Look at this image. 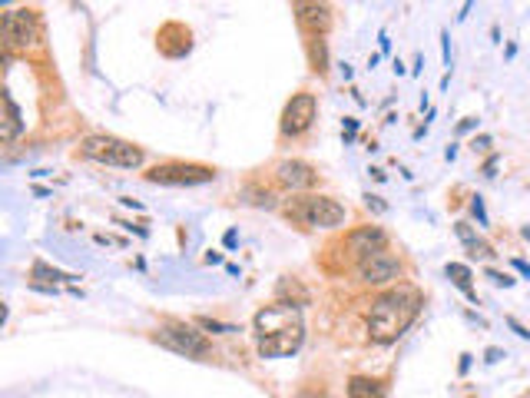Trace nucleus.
Returning <instances> with one entry per match:
<instances>
[{
	"mask_svg": "<svg viewBox=\"0 0 530 398\" xmlns=\"http://www.w3.org/2000/svg\"><path fill=\"white\" fill-rule=\"evenodd\" d=\"M500 359H504V348H497V345H491V348L484 352V362H487V365H494V362H500Z\"/></svg>",
	"mask_w": 530,
	"mask_h": 398,
	"instance_id": "obj_25",
	"label": "nucleus"
},
{
	"mask_svg": "<svg viewBox=\"0 0 530 398\" xmlns=\"http://www.w3.org/2000/svg\"><path fill=\"white\" fill-rule=\"evenodd\" d=\"M471 213H474V219H477V226H487V222H491V219H487V209H484V199H480V196L471 199Z\"/></svg>",
	"mask_w": 530,
	"mask_h": 398,
	"instance_id": "obj_21",
	"label": "nucleus"
},
{
	"mask_svg": "<svg viewBox=\"0 0 530 398\" xmlns=\"http://www.w3.org/2000/svg\"><path fill=\"white\" fill-rule=\"evenodd\" d=\"M507 325H511V329L517 332L520 339H530V329H527V325H520V322H517V319H514V316H507Z\"/></svg>",
	"mask_w": 530,
	"mask_h": 398,
	"instance_id": "obj_27",
	"label": "nucleus"
},
{
	"mask_svg": "<svg viewBox=\"0 0 530 398\" xmlns=\"http://www.w3.org/2000/svg\"><path fill=\"white\" fill-rule=\"evenodd\" d=\"M116 226H123V229H126V233H136V236H143V239H146V236H149V229H139V226H132V222H123V219H116Z\"/></svg>",
	"mask_w": 530,
	"mask_h": 398,
	"instance_id": "obj_28",
	"label": "nucleus"
},
{
	"mask_svg": "<svg viewBox=\"0 0 530 398\" xmlns=\"http://www.w3.org/2000/svg\"><path fill=\"white\" fill-rule=\"evenodd\" d=\"M444 276H448L451 282H454L457 289H461L464 296L477 305V292H474V285H471V269H467L464 262H448V265H444Z\"/></svg>",
	"mask_w": 530,
	"mask_h": 398,
	"instance_id": "obj_15",
	"label": "nucleus"
},
{
	"mask_svg": "<svg viewBox=\"0 0 530 398\" xmlns=\"http://www.w3.org/2000/svg\"><path fill=\"white\" fill-rule=\"evenodd\" d=\"M398 272H401V262H398L391 253H385V249H381V253H371L358 265L361 282H368V285H385V282H391V279H398Z\"/></svg>",
	"mask_w": 530,
	"mask_h": 398,
	"instance_id": "obj_10",
	"label": "nucleus"
},
{
	"mask_svg": "<svg viewBox=\"0 0 530 398\" xmlns=\"http://www.w3.org/2000/svg\"><path fill=\"white\" fill-rule=\"evenodd\" d=\"M378 40H381V53H391V37H388V30H381Z\"/></svg>",
	"mask_w": 530,
	"mask_h": 398,
	"instance_id": "obj_30",
	"label": "nucleus"
},
{
	"mask_svg": "<svg viewBox=\"0 0 530 398\" xmlns=\"http://www.w3.org/2000/svg\"><path fill=\"white\" fill-rule=\"evenodd\" d=\"M504 57H507V60H514V57H517V44H507V50H504Z\"/></svg>",
	"mask_w": 530,
	"mask_h": 398,
	"instance_id": "obj_37",
	"label": "nucleus"
},
{
	"mask_svg": "<svg viewBox=\"0 0 530 398\" xmlns=\"http://www.w3.org/2000/svg\"><path fill=\"white\" fill-rule=\"evenodd\" d=\"M471 359H474V355H467V352H464V355H461V375H464V372H467V368H471Z\"/></svg>",
	"mask_w": 530,
	"mask_h": 398,
	"instance_id": "obj_36",
	"label": "nucleus"
},
{
	"mask_svg": "<svg viewBox=\"0 0 530 398\" xmlns=\"http://www.w3.org/2000/svg\"><path fill=\"white\" fill-rule=\"evenodd\" d=\"M511 265H514V269H517L524 279H530V262H524V259H511Z\"/></svg>",
	"mask_w": 530,
	"mask_h": 398,
	"instance_id": "obj_29",
	"label": "nucleus"
},
{
	"mask_svg": "<svg viewBox=\"0 0 530 398\" xmlns=\"http://www.w3.org/2000/svg\"><path fill=\"white\" fill-rule=\"evenodd\" d=\"M454 233H457V239L464 242V249H467V256H471V259H491V256H494V249L487 246L484 239H477V233H474L471 222H457Z\"/></svg>",
	"mask_w": 530,
	"mask_h": 398,
	"instance_id": "obj_13",
	"label": "nucleus"
},
{
	"mask_svg": "<svg viewBox=\"0 0 530 398\" xmlns=\"http://www.w3.org/2000/svg\"><path fill=\"white\" fill-rule=\"evenodd\" d=\"M289 219L302 226H318V229H335L345 222V206L332 196H298L289 209Z\"/></svg>",
	"mask_w": 530,
	"mask_h": 398,
	"instance_id": "obj_4",
	"label": "nucleus"
},
{
	"mask_svg": "<svg viewBox=\"0 0 530 398\" xmlns=\"http://www.w3.org/2000/svg\"><path fill=\"white\" fill-rule=\"evenodd\" d=\"M4 133H0V139H4V146H10L13 139H17V133L24 130V120H20V107L13 103L10 93H4Z\"/></svg>",
	"mask_w": 530,
	"mask_h": 398,
	"instance_id": "obj_14",
	"label": "nucleus"
},
{
	"mask_svg": "<svg viewBox=\"0 0 530 398\" xmlns=\"http://www.w3.org/2000/svg\"><path fill=\"white\" fill-rule=\"evenodd\" d=\"M295 20L305 33L325 37L332 27V7L328 0H295Z\"/></svg>",
	"mask_w": 530,
	"mask_h": 398,
	"instance_id": "obj_9",
	"label": "nucleus"
},
{
	"mask_svg": "<svg viewBox=\"0 0 530 398\" xmlns=\"http://www.w3.org/2000/svg\"><path fill=\"white\" fill-rule=\"evenodd\" d=\"M255 329V348L262 359H282V355H295L305 342V322L298 305L292 302H272L255 312L252 319Z\"/></svg>",
	"mask_w": 530,
	"mask_h": 398,
	"instance_id": "obj_1",
	"label": "nucleus"
},
{
	"mask_svg": "<svg viewBox=\"0 0 530 398\" xmlns=\"http://www.w3.org/2000/svg\"><path fill=\"white\" fill-rule=\"evenodd\" d=\"M365 202H368V209H374V213H388V202H381V196H371V193H368Z\"/></svg>",
	"mask_w": 530,
	"mask_h": 398,
	"instance_id": "obj_23",
	"label": "nucleus"
},
{
	"mask_svg": "<svg viewBox=\"0 0 530 398\" xmlns=\"http://www.w3.org/2000/svg\"><path fill=\"white\" fill-rule=\"evenodd\" d=\"M421 312V292L411 285H398V289L385 292L371 302V316H368V332L374 342L388 345L398 335L408 332V325L417 319Z\"/></svg>",
	"mask_w": 530,
	"mask_h": 398,
	"instance_id": "obj_2",
	"label": "nucleus"
},
{
	"mask_svg": "<svg viewBox=\"0 0 530 398\" xmlns=\"http://www.w3.org/2000/svg\"><path fill=\"white\" fill-rule=\"evenodd\" d=\"M80 153L93 163L103 166H120V170H136L143 166V150L136 143H126L120 136H106V133H93L80 143Z\"/></svg>",
	"mask_w": 530,
	"mask_h": 398,
	"instance_id": "obj_3",
	"label": "nucleus"
},
{
	"mask_svg": "<svg viewBox=\"0 0 530 398\" xmlns=\"http://www.w3.org/2000/svg\"><path fill=\"white\" fill-rule=\"evenodd\" d=\"M312 64H315L318 73L328 70V50H325V40H312Z\"/></svg>",
	"mask_w": 530,
	"mask_h": 398,
	"instance_id": "obj_18",
	"label": "nucleus"
},
{
	"mask_svg": "<svg viewBox=\"0 0 530 398\" xmlns=\"http://www.w3.org/2000/svg\"><path fill=\"white\" fill-rule=\"evenodd\" d=\"M494 170H497V156H491V159L484 163V176H497Z\"/></svg>",
	"mask_w": 530,
	"mask_h": 398,
	"instance_id": "obj_31",
	"label": "nucleus"
},
{
	"mask_svg": "<svg viewBox=\"0 0 530 398\" xmlns=\"http://www.w3.org/2000/svg\"><path fill=\"white\" fill-rule=\"evenodd\" d=\"M348 398H385V385L365 375H355L348 379Z\"/></svg>",
	"mask_w": 530,
	"mask_h": 398,
	"instance_id": "obj_16",
	"label": "nucleus"
},
{
	"mask_svg": "<svg viewBox=\"0 0 530 398\" xmlns=\"http://www.w3.org/2000/svg\"><path fill=\"white\" fill-rule=\"evenodd\" d=\"M345 133H358V120L355 116H345Z\"/></svg>",
	"mask_w": 530,
	"mask_h": 398,
	"instance_id": "obj_33",
	"label": "nucleus"
},
{
	"mask_svg": "<svg viewBox=\"0 0 530 398\" xmlns=\"http://www.w3.org/2000/svg\"><path fill=\"white\" fill-rule=\"evenodd\" d=\"M441 57H444V67H451V33L441 30Z\"/></svg>",
	"mask_w": 530,
	"mask_h": 398,
	"instance_id": "obj_22",
	"label": "nucleus"
},
{
	"mask_svg": "<svg viewBox=\"0 0 530 398\" xmlns=\"http://www.w3.org/2000/svg\"><path fill=\"white\" fill-rule=\"evenodd\" d=\"M484 276H487V279H491V282H494V285H504V289H511V285H514V282H517V279H514V276H507V272H500V269H487V272H484Z\"/></svg>",
	"mask_w": 530,
	"mask_h": 398,
	"instance_id": "obj_20",
	"label": "nucleus"
},
{
	"mask_svg": "<svg viewBox=\"0 0 530 398\" xmlns=\"http://www.w3.org/2000/svg\"><path fill=\"white\" fill-rule=\"evenodd\" d=\"M226 246H229V249L235 246V229H229V233H226Z\"/></svg>",
	"mask_w": 530,
	"mask_h": 398,
	"instance_id": "obj_40",
	"label": "nucleus"
},
{
	"mask_svg": "<svg viewBox=\"0 0 530 398\" xmlns=\"http://www.w3.org/2000/svg\"><path fill=\"white\" fill-rule=\"evenodd\" d=\"M520 236H524V239L530 242V226H524V229H520Z\"/></svg>",
	"mask_w": 530,
	"mask_h": 398,
	"instance_id": "obj_42",
	"label": "nucleus"
},
{
	"mask_svg": "<svg viewBox=\"0 0 530 398\" xmlns=\"http://www.w3.org/2000/svg\"><path fill=\"white\" fill-rule=\"evenodd\" d=\"M206 262H209V265H219V262H222V256L215 253V249H209V253H206Z\"/></svg>",
	"mask_w": 530,
	"mask_h": 398,
	"instance_id": "obj_34",
	"label": "nucleus"
},
{
	"mask_svg": "<svg viewBox=\"0 0 530 398\" xmlns=\"http://www.w3.org/2000/svg\"><path fill=\"white\" fill-rule=\"evenodd\" d=\"M0 33H4V47L7 53L13 50H30L40 37V20L33 10H7L0 17Z\"/></svg>",
	"mask_w": 530,
	"mask_h": 398,
	"instance_id": "obj_5",
	"label": "nucleus"
},
{
	"mask_svg": "<svg viewBox=\"0 0 530 398\" xmlns=\"http://www.w3.org/2000/svg\"><path fill=\"white\" fill-rule=\"evenodd\" d=\"M471 7H474V0H464V4H461V13H457V20H467V17H471Z\"/></svg>",
	"mask_w": 530,
	"mask_h": 398,
	"instance_id": "obj_32",
	"label": "nucleus"
},
{
	"mask_svg": "<svg viewBox=\"0 0 530 398\" xmlns=\"http://www.w3.org/2000/svg\"><path fill=\"white\" fill-rule=\"evenodd\" d=\"M298 398H328V395H325V392H302Z\"/></svg>",
	"mask_w": 530,
	"mask_h": 398,
	"instance_id": "obj_41",
	"label": "nucleus"
},
{
	"mask_svg": "<svg viewBox=\"0 0 530 398\" xmlns=\"http://www.w3.org/2000/svg\"><path fill=\"white\" fill-rule=\"evenodd\" d=\"M368 173H371V176L378 179V183H381V179H385V170H378V166H371V170H368Z\"/></svg>",
	"mask_w": 530,
	"mask_h": 398,
	"instance_id": "obj_39",
	"label": "nucleus"
},
{
	"mask_svg": "<svg viewBox=\"0 0 530 398\" xmlns=\"http://www.w3.org/2000/svg\"><path fill=\"white\" fill-rule=\"evenodd\" d=\"M315 116H318L315 93H295L289 103H285L278 130H282V136H302V133L315 123Z\"/></svg>",
	"mask_w": 530,
	"mask_h": 398,
	"instance_id": "obj_8",
	"label": "nucleus"
},
{
	"mask_svg": "<svg viewBox=\"0 0 530 398\" xmlns=\"http://www.w3.org/2000/svg\"><path fill=\"white\" fill-rule=\"evenodd\" d=\"M275 173H278V183L289 186V190H312L318 183L315 166H308L305 159H285V163H278Z\"/></svg>",
	"mask_w": 530,
	"mask_h": 398,
	"instance_id": "obj_11",
	"label": "nucleus"
},
{
	"mask_svg": "<svg viewBox=\"0 0 530 398\" xmlns=\"http://www.w3.org/2000/svg\"><path fill=\"white\" fill-rule=\"evenodd\" d=\"M152 342H159V345H166V348H172V352L186 355V359H202V355L209 352V339L199 329L186 325V322L163 325V329L152 335Z\"/></svg>",
	"mask_w": 530,
	"mask_h": 398,
	"instance_id": "obj_6",
	"label": "nucleus"
},
{
	"mask_svg": "<svg viewBox=\"0 0 530 398\" xmlns=\"http://www.w3.org/2000/svg\"><path fill=\"white\" fill-rule=\"evenodd\" d=\"M146 179L159 186H202L215 179V170L196 166V163H166V166H152L146 173Z\"/></svg>",
	"mask_w": 530,
	"mask_h": 398,
	"instance_id": "obj_7",
	"label": "nucleus"
},
{
	"mask_svg": "<svg viewBox=\"0 0 530 398\" xmlns=\"http://www.w3.org/2000/svg\"><path fill=\"white\" fill-rule=\"evenodd\" d=\"M385 246H388V236H385V229H378V226H361V229H355V233L348 236V249H351L358 259H368L371 253H381Z\"/></svg>",
	"mask_w": 530,
	"mask_h": 398,
	"instance_id": "obj_12",
	"label": "nucleus"
},
{
	"mask_svg": "<svg viewBox=\"0 0 530 398\" xmlns=\"http://www.w3.org/2000/svg\"><path fill=\"white\" fill-rule=\"evenodd\" d=\"M37 279H50V285L53 282H73L76 276H70V272H60V269H53V265H47V262H33V282Z\"/></svg>",
	"mask_w": 530,
	"mask_h": 398,
	"instance_id": "obj_17",
	"label": "nucleus"
},
{
	"mask_svg": "<svg viewBox=\"0 0 530 398\" xmlns=\"http://www.w3.org/2000/svg\"><path fill=\"white\" fill-rule=\"evenodd\" d=\"M477 116H464V120L461 123H457V133H471V130H477Z\"/></svg>",
	"mask_w": 530,
	"mask_h": 398,
	"instance_id": "obj_26",
	"label": "nucleus"
},
{
	"mask_svg": "<svg viewBox=\"0 0 530 398\" xmlns=\"http://www.w3.org/2000/svg\"><path fill=\"white\" fill-rule=\"evenodd\" d=\"M120 202H123V206H129V209H143V202H139V199H129V196H123Z\"/></svg>",
	"mask_w": 530,
	"mask_h": 398,
	"instance_id": "obj_35",
	"label": "nucleus"
},
{
	"mask_svg": "<svg viewBox=\"0 0 530 398\" xmlns=\"http://www.w3.org/2000/svg\"><path fill=\"white\" fill-rule=\"evenodd\" d=\"M0 4H10V0H0Z\"/></svg>",
	"mask_w": 530,
	"mask_h": 398,
	"instance_id": "obj_43",
	"label": "nucleus"
},
{
	"mask_svg": "<svg viewBox=\"0 0 530 398\" xmlns=\"http://www.w3.org/2000/svg\"><path fill=\"white\" fill-rule=\"evenodd\" d=\"M421 67H424V57L417 53V60H414V67H411V73H421Z\"/></svg>",
	"mask_w": 530,
	"mask_h": 398,
	"instance_id": "obj_38",
	"label": "nucleus"
},
{
	"mask_svg": "<svg viewBox=\"0 0 530 398\" xmlns=\"http://www.w3.org/2000/svg\"><path fill=\"white\" fill-rule=\"evenodd\" d=\"M196 325H199V329H209V332H222V335L239 332L235 325H222V322H215V319H196Z\"/></svg>",
	"mask_w": 530,
	"mask_h": 398,
	"instance_id": "obj_19",
	"label": "nucleus"
},
{
	"mask_svg": "<svg viewBox=\"0 0 530 398\" xmlns=\"http://www.w3.org/2000/svg\"><path fill=\"white\" fill-rule=\"evenodd\" d=\"M474 150H480V153H484V150H491V146H494V139L491 136H487V133H480V136H474Z\"/></svg>",
	"mask_w": 530,
	"mask_h": 398,
	"instance_id": "obj_24",
	"label": "nucleus"
}]
</instances>
